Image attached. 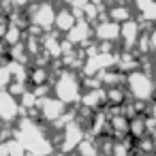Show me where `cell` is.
Listing matches in <instances>:
<instances>
[{
    "mask_svg": "<svg viewBox=\"0 0 156 156\" xmlns=\"http://www.w3.org/2000/svg\"><path fill=\"white\" fill-rule=\"evenodd\" d=\"M15 139L26 147L30 156H47L51 154V147H54L45 130L32 120H22L20 128L15 130Z\"/></svg>",
    "mask_w": 156,
    "mask_h": 156,
    "instance_id": "6da1fadb",
    "label": "cell"
},
{
    "mask_svg": "<svg viewBox=\"0 0 156 156\" xmlns=\"http://www.w3.org/2000/svg\"><path fill=\"white\" fill-rule=\"evenodd\" d=\"M126 88H128L130 96H133L135 101H139V103L150 101V98L154 96V92H156L154 79H152L147 73H143V71H133V73H128V75H126Z\"/></svg>",
    "mask_w": 156,
    "mask_h": 156,
    "instance_id": "7a4b0ae2",
    "label": "cell"
},
{
    "mask_svg": "<svg viewBox=\"0 0 156 156\" xmlns=\"http://www.w3.org/2000/svg\"><path fill=\"white\" fill-rule=\"evenodd\" d=\"M54 92H56V98H60L64 105H73V103L81 101V83L71 71H64L58 77V81L54 86Z\"/></svg>",
    "mask_w": 156,
    "mask_h": 156,
    "instance_id": "3957f363",
    "label": "cell"
},
{
    "mask_svg": "<svg viewBox=\"0 0 156 156\" xmlns=\"http://www.w3.org/2000/svg\"><path fill=\"white\" fill-rule=\"evenodd\" d=\"M83 139H86L83 126H81L77 120H73V122H69V124L64 126V130H62V143H60V150L66 152V154H69V152H75Z\"/></svg>",
    "mask_w": 156,
    "mask_h": 156,
    "instance_id": "277c9868",
    "label": "cell"
},
{
    "mask_svg": "<svg viewBox=\"0 0 156 156\" xmlns=\"http://www.w3.org/2000/svg\"><path fill=\"white\" fill-rule=\"evenodd\" d=\"M22 111V105L17 101V96H13L9 90L0 92V122H15L17 115Z\"/></svg>",
    "mask_w": 156,
    "mask_h": 156,
    "instance_id": "5b68a950",
    "label": "cell"
},
{
    "mask_svg": "<svg viewBox=\"0 0 156 156\" xmlns=\"http://www.w3.org/2000/svg\"><path fill=\"white\" fill-rule=\"evenodd\" d=\"M39 109H41V115L43 120L47 122H58L62 115H64V109L66 105L60 101V98H39Z\"/></svg>",
    "mask_w": 156,
    "mask_h": 156,
    "instance_id": "8992f818",
    "label": "cell"
},
{
    "mask_svg": "<svg viewBox=\"0 0 156 156\" xmlns=\"http://www.w3.org/2000/svg\"><path fill=\"white\" fill-rule=\"evenodd\" d=\"M32 24H34L37 28L49 30V28L56 24V11H54V7L47 5V2L39 5V7L34 9V13H32Z\"/></svg>",
    "mask_w": 156,
    "mask_h": 156,
    "instance_id": "52a82bcc",
    "label": "cell"
},
{
    "mask_svg": "<svg viewBox=\"0 0 156 156\" xmlns=\"http://www.w3.org/2000/svg\"><path fill=\"white\" fill-rule=\"evenodd\" d=\"M86 109H98L101 105L107 103V90H101V88H92L88 90L86 94H81V101H79Z\"/></svg>",
    "mask_w": 156,
    "mask_h": 156,
    "instance_id": "ba28073f",
    "label": "cell"
},
{
    "mask_svg": "<svg viewBox=\"0 0 156 156\" xmlns=\"http://www.w3.org/2000/svg\"><path fill=\"white\" fill-rule=\"evenodd\" d=\"M94 34H96V39H101V41H115L118 37H120V26L115 24V22H101L98 26H96V30H94Z\"/></svg>",
    "mask_w": 156,
    "mask_h": 156,
    "instance_id": "9c48e42d",
    "label": "cell"
},
{
    "mask_svg": "<svg viewBox=\"0 0 156 156\" xmlns=\"http://www.w3.org/2000/svg\"><path fill=\"white\" fill-rule=\"evenodd\" d=\"M120 37L124 39V43L130 47V45H135V41L139 39V26L135 24V22H124V26L120 28Z\"/></svg>",
    "mask_w": 156,
    "mask_h": 156,
    "instance_id": "30bf717a",
    "label": "cell"
},
{
    "mask_svg": "<svg viewBox=\"0 0 156 156\" xmlns=\"http://www.w3.org/2000/svg\"><path fill=\"white\" fill-rule=\"evenodd\" d=\"M109 156H135V147L128 139H118V141L111 143Z\"/></svg>",
    "mask_w": 156,
    "mask_h": 156,
    "instance_id": "8fae6325",
    "label": "cell"
},
{
    "mask_svg": "<svg viewBox=\"0 0 156 156\" xmlns=\"http://www.w3.org/2000/svg\"><path fill=\"white\" fill-rule=\"evenodd\" d=\"M75 24H77L75 13H71V11H60V13H56V26H58V30L69 32Z\"/></svg>",
    "mask_w": 156,
    "mask_h": 156,
    "instance_id": "7c38bea8",
    "label": "cell"
},
{
    "mask_svg": "<svg viewBox=\"0 0 156 156\" xmlns=\"http://www.w3.org/2000/svg\"><path fill=\"white\" fill-rule=\"evenodd\" d=\"M128 133H130L135 139H143V137H145V133H147V120H145V118H141V115L130 118Z\"/></svg>",
    "mask_w": 156,
    "mask_h": 156,
    "instance_id": "4fadbf2b",
    "label": "cell"
},
{
    "mask_svg": "<svg viewBox=\"0 0 156 156\" xmlns=\"http://www.w3.org/2000/svg\"><path fill=\"white\" fill-rule=\"evenodd\" d=\"M66 34H69V43H81V41H86L90 37V28H88L86 22L83 24H75Z\"/></svg>",
    "mask_w": 156,
    "mask_h": 156,
    "instance_id": "5bb4252c",
    "label": "cell"
},
{
    "mask_svg": "<svg viewBox=\"0 0 156 156\" xmlns=\"http://www.w3.org/2000/svg\"><path fill=\"white\" fill-rule=\"evenodd\" d=\"M75 152H77L79 156H101V145H98V141H94V139H83Z\"/></svg>",
    "mask_w": 156,
    "mask_h": 156,
    "instance_id": "9a60e30c",
    "label": "cell"
},
{
    "mask_svg": "<svg viewBox=\"0 0 156 156\" xmlns=\"http://www.w3.org/2000/svg\"><path fill=\"white\" fill-rule=\"evenodd\" d=\"M135 2H137V9L141 11L143 20L156 22V0H135Z\"/></svg>",
    "mask_w": 156,
    "mask_h": 156,
    "instance_id": "2e32d148",
    "label": "cell"
},
{
    "mask_svg": "<svg viewBox=\"0 0 156 156\" xmlns=\"http://www.w3.org/2000/svg\"><path fill=\"white\" fill-rule=\"evenodd\" d=\"M109 17H111V22H128L130 20V13H128V9L126 7H113L111 11H109Z\"/></svg>",
    "mask_w": 156,
    "mask_h": 156,
    "instance_id": "e0dca14e",
    "label": "cell"
},
{
    "mask_svg": "<svg viewBox=\"0 0 156 156\" xmlns=\"http://www.w3.org/2000/svg\"><path fill=\"white\" fill-rule=\"evenodd\" d=\"M107 103H111V105H122V103H124V90H122V88H109V90H107Z\"/></svg>",
    "mask_w": 156,
    "mask_h": 156,
    "instance_id": "ac0fdd59",
    "label": "cell"
},
{
    "mask_svg": "<svg viewBox=\"0 0 156 156\" xmlns=\"http://www.w3.org/2000/svg\"><path fill=\"white\" fill-rule=\"evenodd\" d=\"M45 54H47V56H49V54H51V56H60V54H62V43H58L54 37H49V39L45 41Z\"/></svg>",
    "mask_w": 156,
    "mask_h": 156,
    "instance_id": "d6986e66",
    "label": "cell"
},
{
    "mask_svg": "<svg viewBox=\"0 0 156 156\" xmlns=\"http://www.w3.org/2000/svg\"><path fill=\"white\" fill-rule=\"evenodd\" d=\"M30 81L37 83V86H43V83L47 81V69H43V66L34 69V71L30 73Z\"/></svg>",
    "mask_w": 156,
    "mask_h": 156,
    "instance_id": "ffe728a7",
    "label": "cell"
},
{
    "mask_svg": "<svg viewBox=\"0 0 156 156\" xmlns=\"http://www.w3.org/2000/svg\"><path fill=\"white\" fill-rule=\"evenodd\" d=\"M2 39H5V43H7V45H11V47H13V45H17V41H20V28H15V26H13V28H9V32H5V37H2Z\"/></svg>",
    "mask_w": 156,
    "mask_h": 156,
    "instance_id": "44dd1931",
    "label": "cell"
},
{
    "mask_svg": "<svg viewBox=\"0 0 156 156\" xmlns=\"http://www.w3.org/2000/svg\"><path fill=\"white\" fill-rule=\"evenodd\" d=\"M9 81H11V71H9V66H0V92L9 86Z\"/></svg>",
    "mask_w": 156,
    "mask_h": 156,
    "instance_id": "7402d4cb",
    "label": "cell"
},
{
    "mask_svg": "<svg viewBox=\"0 0 156 156\" xmlns=\"http://www.w3.org/2000/svg\"><path fill=\"white\" fill-rule=\"evenodd\" d=\"M0 156H9V143L0 141Z\"/></svg>",
    "mask_w": 156,
    "mask_h": 156,
    "instance_id": "603a6c76",
    "label": "cell"
},
{
    "mask_svg": "<svg viewBox=\"0 0 156 156\" xmlns=\"http://www.w3.org/2000/svg\"><path fill=\"white\" fill-rule=\"evenodd\" d=\"M150 47H152V49L156 51V30H154V32L150 34Z\"/></svg>",
    "mask_w": 156,
    "mask_h": 156,
    "instance_id": "cb8c5ba5",
    "label": "cell"
},
{
    "mask_svg": "<svg viewBox=\"0 0 156 156\" xmlns=\"http://www.w3.org/2000/svg\"><path fill=\"white\" fill-rule=\"evenodd\" d=\"M150 115H152V120H156V101H154L152 107H150Z\"/></svg>",
    "mask_w": 156,
    "mask_h": 156,
    "instance_id": "d4e9b609",
    "label": "cell"
},
{
    "mask_svg": "<svg viewBox=\"0 0 156 156\" xmlns=\"http://www.w3.org/2000/svg\"><path fill=\"white\" fill-rule=\"evenodd\" d=\"M139 156H156V154H154V152H141Z\"/></svg>",
    "mask_w": 156,
    "mask_h": 156,
    "instance_id": "484cf974",
    "label": "cell"
},
{
    "mask_svg": "<svg viewBox=\"0 0 156 156\" xmlns=\"http://www.w3.org/2000/svg\"><path fill=\"white\" fill-rule=\"evenodd\" d=\"M47 156H58V154H47Z\"/></svg>",
    "mask_w": 156,
    "mask_h": 156,
    "instance_id": "4316f807",
    "label": "cell"
}]
</instances>
